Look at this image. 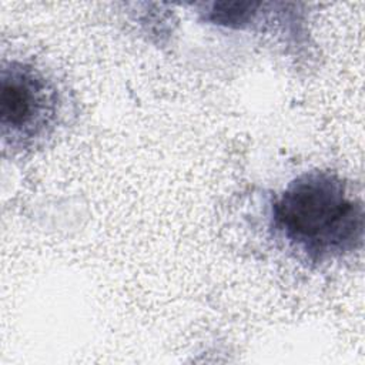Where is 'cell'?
I'll return each instance as SVG.
<instances>
[{
  "instance_id": "1",
  "label": "cell",
  "mask_w": 365,
  "mask_h": 365,
  "mask_svg": "<svg viewBox=\"0 0 365 365\" xmlns=\"http://www.w3.org/2000/svg\"><path fill=\"white\" fill-rule=\"evenodd\" d=\"M271 221L287 245L314 264L351 254L364 238L362 202L331 171L294 178L274 201Z\"/></svg>"
},
{
  "instance_id": "2",
  "label": "cell",
  "mask_w": 365,
  "mask_h": 365,
  "mask_svg": "<svg viewBox=\"0 0 365 365\" xmlns=\"http://www.w3.org/2000/svg\"><path fill=\"white\" fill-rule=\"evenodd\" d=\"M63 100L53 78L34 64L4 61L0 74L1 138L11 153L40 147L61 120Z\"/></svg>"
}]
</instances>
